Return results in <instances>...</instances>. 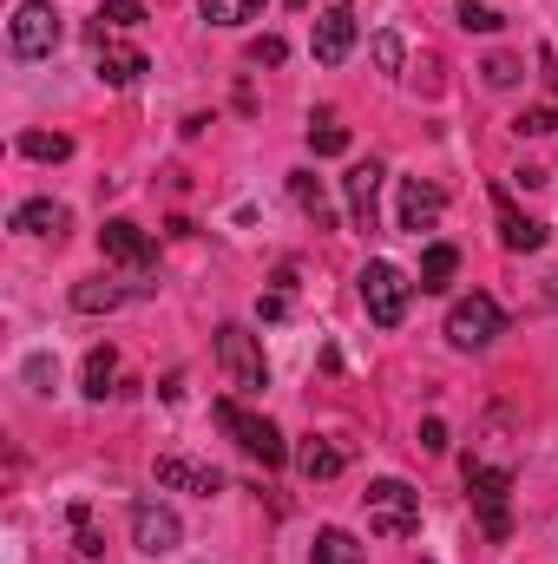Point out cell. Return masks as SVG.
Masks as SVG:
<instances>
[{
  "instance_id": "6da1fadb",
  "label": "cell",
  "mask_w": 558,
  "mask_h": 564,
  "mask_svg": "<svg viewBox=\"0 0 558 564\" xmlns=\"http://www.w3.org/2000/svg\"><path fill=\"white\" fill-rule=\"evenodd\" d=\"M362 506H368V532L375 539H415L420 532V492L408 479H375Z\"/></svg>"
},
{
  "instance_id": "7a4b0ae2",
  "label": "cell",
  "mask_w": 558,
  "mask_h": 564,
  "mask_svg": "<svg viewBox=\"0 0 558 564\" xmlns=\"http://www.w3.org/2000/svg\"><path fill=\"white\" fill-rule=\"evenodd\" d=\"M355 282H362V308H368V322H375V328H401V322H408L415 282L401 276L395 263H368Z\"/></svg>"
},
{
  "instance_id": "3957f363",
  "label": "cell",
  "mask_w": 558,
  "mask_h": 564,
  "mask_svg": "<svg viewBox=\"0 0 558 564\" xmlns=\"http://www.w3.org/2000/svg\"><path fill=\"white\" fill-rule=\"evenodd\" d=\"M60 7L53 0H20L13 7V20H7V46H13V59H46L53 46H60Z\"/></svg>"
},
{
  "instance_id": "277c9868",
  "label": "cell",
  "mask_w": 558,
  "mask_h": 564,
  "mask_svg": "<svg viewBox=\"0 0 558 564\" xmlns=\"http://www.w3.org/2000/svg\"><path fill=\"white\" fill-rule=\"evenodd\" d=\"M500 335H506V315H500L493 295H460V302L447 308V341H453V348L480 355V348H493Z\"/></svg>"
},
{
  "instance_id": "5b68a950",
  "label": "cell",
  "mask_w": 558,
  "mask_h": 564,
  "mask_svg": "<svg viewBox=\"0 0 558 564\" xmlns=\"http://www.w3.org/2000/svg\"><path fill=\"white\" fill-rule=\"evenodd\" d=\"M217 361H224V375H230L237 394H264V388H270L264 348H257V335H250L244 322H224V328H217Z\"/></svg>"
},
{
  "instance_id": "8992f818",
  "label": "cell",
  "mask_w": 558,
  "mask_h": 564,
  "mask_svg": "<svg viewBox=\"0 0 558 564\" xmlns=\"http://www.w3.org/2000/svg\"><path fill=\"white\" fill-rule=\"evenodd\" d=\"M466 492H473V506H480V525H486V539L500 545V539L513 532V519H506L513 473H506V466H480V459H466Z\"/></svg>"
},
{
  "instance_id": "52a82bcc",
  "label": "cell",
  "mask_w": 558,
  "mask_h": 564,
  "mask_svg": "<svg viewBox=\"0 0 558 564\" xmlns=\"http://www.w3.org/2000/svg\"><path fill=\"white\" fill-rule=\"evenodd\" d=\"M211 414H217V426H224V433H230V440H237V446H244L250 459H264V466H282V459H289V446H282L277 426L257 421V414H244L237 401H217Z\"/></svg>"
},
{
  "instance_id": "ba28073f",
  "label": "cell",
  "mask_w": 558,
  "mask_h": 564,
  "mask_svg": "<svg viewBox=\"0 0 558 564\" xmlns=\"http://www.w3.org/2000/svg\"><path fill=\"white\" fill-rule=\"evenodd\" d=\"M178 539H184V525H178L164 506H151V499L132 506V545H139L144 558H171V552H178Z\"/></svg>"
},
{
  "instance_id": "9c48e42d",
  "label": "cell",
  "mask_w": 558,
  "mask_h": 564,
  "mask_svg": "<svg viewBox=\"0 0 558 564\" xmlns=\"http://www.w3.org/2000/svg\"><path fill=\"white\" fill-rule=\"evenodd\" d=\"M309 53H315V66H342V59L355 53V13H348V7H329V13H315Z\"/></svg>"
},
{
  "instance_id": "30bf717a",
  "label": "cell",
  "mask_w": 558,
  "mask_h": 564,
  "mask_svg": "<svg viewBox=\"0 0 558 564\" xmlns=\"http://www.w3.org/2000/svg\"><path fill=\"white\" fill-rule=\"evenodd\" d=\"M99 250H106L112 263H126V270H139V276L151 270V263H158V243L144 237L139 224H132V217H112V224L99 230Z\"/></svg>"
},
{
  "instance_id": "8fae6325",
  "label": "cell",
  "mask_w": 558,
  "mask_h": 564,
  "mask_svg": "<svg viewBox=\"0 0 558 564\" xmlns=\"http://www.w3.org/2000/svg\"><path fill=\"white\" fill-rule=\"evenodd\" d=\"M493 217H500V243H506V250H546V224H533V217L506 197V184H493Z\"/></svg>"
},
{
  "instance_id": "7c38bea8",
  "label": "cell",
  "mask_w": 558,
  "mask_h": 564,
  "mask_svg": "<svg viewBox=\"0 0 558 564\" xmlns=\"http://www.w3.org/2000/svg\"><path fill=\"white\" fill-rule=\"evenodd\" d=\"M342 191H348V217H355V230L368 237V230H375V197H382V164H375V158L355 164V171L342 177Z\"/></svg>"
},
{
  "instance_id": "4fadbf2b",
  "label": "cell",
  "mask_w": 558,
  "mask_h": 564,
  "mask_svg": "<svg viewBox=\"0 0 558 564\" xmlns=\"http://www.w3.org/2000/svg\"><path fill=\"white\" fill-rule=\"evenodd\" d=\"M151 473H158V486H171V492H197V499L224 492V473H217V466H191V459H171V453H164Z\"/></svg>"
},
{
  "instance_id": "5bb4252c",
  "label": "cell",
  "mask_w": 558,
  "mask_h": 564,
  "mask_svg": "<svg viewBox=\"0 0 558 564\" xmlns=\"http://www.w3.org/2000/svg\"><path fill=\"white\" fill-rule=\"evenodd\" d=\"M440 210H447V191L440 184H420V177H408L401 184V230H433L440 224Z\"/></svg>"
},
{
  "instance_id": "9a60e30c",
  "label": "cell",
  "mask_w": 558,
  "mask_h": 564,
  "mask_svg": "<svg viewBox=\"0 0 558 564\" xmlns=\"http://www.w3.org/2000/svg\"><path fill=\"white\" fill-rule=\"evenodd\" d=\"M13 230H20V237H60V230H66V204H53V197H26V204L13 210Z\"/></svg>"
},
{
  "instance_id": "2e32d148",
  "label": "cell",
  "mask_w": 558,
  "mask_h": 564,
  "mask_svg": "<svg viewBox=\"0 0 558 564\" xmlns=\"http://www.w3.org/2000/svg\"><path fill=\"white\" fill-rule=\"evenodd\" d=\"M99 79H106V86H139L144 79V53L139 46H112V40H99Z\"/></svg>"
},
{
  "instance_id": "e0dca14e",
  "label": "cell",
  "mask_w": 558,
  "mask_h": 564,
  "mask_svg": "<svg viewBox=\"0 0 558 564\" xmlns=\"http://www.w3.org/2000/svg\"><path fill=\"white\" fill-rule=\"evenodd\" d=\"M453 270H460V250H453V243H427V257H420V289L440 295V289L453 282Z\"/></svg>"
},
{
  "instance_id": "ac0fdd59",
  "label": "cell",
  "mask_w": 558,
  "mask_h": 564,
  "mask_svg": "<svg viewBox=\"0 0 558 564\" xmlns=\"http://www.w3.org/2000/svg\"><path fill=\"white\" fill-rule=\"evenodd\" d=\"M289 197L315 217V230H335V210H329V197H322V184H315L309 171H289Z\"/></svg>"
},
{
  "instance_id": "d6986e66",
  "label": "cell",
  "mask_w": 558,
  "mask_h": 564,
  "mask_svg": "<svg viewBox=\"0 0 558 564\" xmlns=\"http://www.w3.org/2000/svg\"><path fill=\"white\" fill-rule=\"evenodd\" d=\"M296 466H302V479H335V473L348 466V453H342V446H329V440H309V446L296 453Z\"/></svg>"
},
{
  "instance_id": "ffe728a7",
  "label": "cell",
  "mask_w": 558,
  "mask_h": 564,
  "mask_svg": "<svg viewBox=\"0 0 558 564\" xmlns=\"http://www.w3.org/2000/svg\"><path fill=\"white\" fill-rule=\"evenodd\" d=\"M309 564H362V545H355L342 525H329V532H315V545H309Z\"/></svg>"
},
{
  "instance_id": "44dd1931",
  "label": "cell",
  "mask_w": 558,
  "mask_h": 564,
  "mask_svg": "<svg viewBox=\"0 0 558 564\" xmlns=\"http://www.w3.org/2000/svg\"><path fill=\"white\" fill-rule=\"evenodd\" d=\"M126 295H132V289H119V282L93 276V282H79V289H73V308H79V315H99V308H119Z\"/></svg>"
},
{
  "instance_id": "7402d4cb",
  "label": "cell",
  "mask_w": 558,
  "mask_h": 564,
  "mask_svg": "<svg viewBox=\"0 0 558 564\" xmlns=\"http://www.w3.org/2000/svg\"><path fill=\"white\" fill-rule=\"evenodd\" d=\"M139 20H144L139 0H106V7H99V20H93V40H106V33H132Z\"/></svg>"
},
{
  "instance_id": "603a6c76",
  "label": "cell",
  "mask_w": 558,
  "mask_h": 564,
  "mask_svg": "<svg viewBox=\"0 0 558 564\" xmlns=\"http://www.w3.org/2000/svg\"><path fill=\"white\" fill-rule=\"evenodd\" d=\"M112 381H119V355H112V348H93V355H86V394L106 401Z\"/></svg>"
},
{
  "instance_id": "cb8c5ba5",
  "label": "cell",
  "mask_w": 558,
  "mask_h": 564,
  "mask_svg": "<svg viewBox=\"0 0 558 564\" xmlns=\"http://www.w3.org/2000/svg\"><path fill=\"white\" fill-rule=\"evenodd\" d=\"M20 151H26L33 164H66V158H73V139H66V132H26Z\"/></svg>"
},
{
  "instance_id": "d4e9b609",
  "label": "cell",
  "mask_w": 558,
  "mask_h": 564,
  "mask_svg": "<svg viewBox=\"0 0 558 564\" xmlns=\"http://www.w3.org/2000/svg\"><path fill=\"white\" fill-rule=\"evenodd\" d=\"M257 7H264V0H197V13H204L211 26H244V20H257Z\"/></svg>"
},
{
  "instance_id": "484cf974",
  "label": "cell",
  "mask_w": 558,
  "mask_h": 564,
  "mask_svg": "<svg viewBox=\"0 0 558 564\" xmlns=\"http://www.w3.org/2000/svg\"><path fill=\"white\" fill-rule=\"evenodd\" d=\"M309 151H315V158H342V151H348V126H335V119L322 112V119L309 126Z\"/></svg>"
},
{
  "instance_id": "4316f807",
  "label": "cell",
  "mask_w": 558,
  "mask_h": 564,
  "mask_svg": "<svg viewBox=\"0 0 558 564\" xmlns=\"http://www.w3.org/2000/svg\"><path fill=\"white\" fill-rule=\"evenodd\" d=\"M460 26H466V33H500L506 20H500L493 7H480V0H460Z\"/></svg>"
},
{
  "instance_id": "83f0119b",
  "label": "cell",
  "mask_w": 558,
  "mask_h": 564,
  "mask_svg": "<svg viewBox=\"0 0 558 564\" xmlns=\"http://www.w3.org/2000/svg\"><path fill=\"white\" fill-rule=\"evenodd\" d=\"M513 126H519L526 139H546V132H558V106H533V112H519Z\"/></svg>"
},
{
  "instance_id": "f1b7e54d",
  "label": "cell",
  "mask_w": 558,
  "mask_h": 564,
  "mask_svg": "<svg viewBox=\"0 0 558 564\" xmlns=\"http://www.w3.org/2000/svg\"><path fill=\"white\" fill-rule=\"evenodd\" d=\"M73 539H79V558H99V552H106L99 532H93V512H86V506H73Z\"/></svg>"
},
{
  "instance_id": "f546056e",
  "label": "cell",
  "mask_w": 558,
  "mask_h": 564,
  "mask_svg": "<svg viewBox=\"0 0 558 564\" xmlns=\"http://www.w3.org/2000/svg\"><path fill=\"white\" fill-rule=\"evenodd\" d=\"M375 66L382 73H401V33H375Z\"/></svg>"
},
{
  "instance_id": "4dcf8cb0",
  "label": "cell",
  "mask_w": 558,
  "mask_h": 564,
  "mask_svg": "<svg viewBox=\"0 0 558 564\" xmlns=\"http://www.w3.org/2000/svg\"><path fill=\"white\" fill-rule=\"evenodd\" d=\"M282 53H289V46H282L277 33H264V40H250V66H282Z\"/></svg>"
},
{
  "instance_id": "1f68e13d",
  "label": "cell",
  "mask_w": 558,
  "mask_h": 564,
  "mask_svg": "<svg viewBox=\"0 0 558 564\" xmlns=\"http://www.w3.org/2000/svg\"><path fill=\"white\" fill-rule=\"evenodd\" d=\"M480 73H486V86H500V93H506V86L519 79V59H506V53H500V59H486Z\"/></svg>"
},
{
  "instance_id": "d6a6232c",
  "label": "cell",
  "mask_w": 558,
  "mask_h": 564,
  "mask_svg": "<svg viewBox=\"0 0 558 564\" xmlns=\"http://www.w3.org/2000/svg\"><path fill=\"white\" fill-rule=\"evenodd\" d=\"M420 446H427V453H447V426H440V421H420Z\"/></svg>"
},
{
  "instance_id": "836d02e7",
  "label": "cell",
  "mask_w": 558,
  "mask_h": 564,
  "mask_svg": "<svg viewBox=\"0 0 558 564\" xmlns=\"http://www.w3.org/2000/svg\"><path fill=\"white\" fill-rule=\"evenodd\" d=\"M26 381H40V394H46V381H53V361H46V355H33V361H26Z\"/></svg>"
}]
</instances>
